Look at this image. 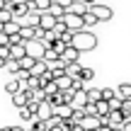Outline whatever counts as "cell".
Listing matches in <instances>:
<instances>
[{
	"mask_svg": "<svg viewBox=\"0 0 131 131\" xmlns=\"http://www.w3.org/2000/svg\"><path fill=\"white\" fill-rule=\"evenodd\" d=\"M100 126H102V119L100 117H85L83 122H80V129L83 131H97Z\"/></svg>",
	"mask_w": 131,
	"mask_h": 131,
	"instance_id": "obj_9",
	"label": "cell"
},
{
	"mask_svg": "<svg viewBox=\"0 0 131 131\" xmlns=\"http://www.w3.org/2000/svg\"><path fill=\"white\" fill-rule=\"evenodd\" d=\"M90 15H92L97 22H107V19H112L114 17V12H112V7L109 5H90Z\"/></svg>",
	"mask_w": 131,
	"mask_h": 131,
	"instance_id": "obj_4",
	"label": "cell"
},
{
	"mask_svg": "<svg viewBox=\"0 0 131 131\" xmlns=\"http://www.w3.org/2000/svg\"><path fill=\"white\" fill-rule=\"evenodd\" d=\"M66 32H68V29H66V24L61 22V19H56V27H53V34H56V37H63Z\"/></svg>",
	"mask_w": 131,
	"mask_h": 131,
	"instance_id": "obj_27",
	"label": "cell"
},
{
	"mask_svg": "<svg viewBox=\"0 0 131 131\" xmlns=\"http://www.w3.org/2000/svg\"><path fill=\"white\" fill-rule=\"evenodd\" d=\"M0 131H3V126H0Z\"/></svg>",
	"mask_w": 131,
	"mask_h": 131,
	"instance_id": "obj_39",
	"label": "cell"
},
{
	"mask_svg": "<svg viewBox=\"0 0 131 131\" xmlns=\"http://www.w3.org/2000/svg\"><path fill=\"white\" fill-rule=\"evenodd\" d=\"M19 27H22V24H19V22H15V19H12V22L3 24V34H5L7 39H15V37H19Z\"/></svg>",
	"mask_w": 131,
	"mask_h": 131,
	"instance_id": "obj_11",
	"label": "cell"
},
{
	"mask_svg": "<svg viewBox=\"0 0 131 131\" xmlns=\"http://www.w3.org/2000/svg\"><path fill=\"white\" fill-rule=\"evenodd\" d=\"M3 131H24V126H3Z\"/></svg>",
	"mask_w": 131,
	"mask_h": 131,
	"instance_id": "obj_34",
	"label": "cell"
},
{
	"mask_svg": "<svg viewBox=\"0 0 131 131\" xmlns=\"http://www.w3.org/2000/svg\"><path fill=\"white\" fill-rule=\"evenodd\" d=\"M95 114H97L100 119H107V114H109V102H104V100L95 102Z\"/></svg>",
	"mask_w": 131,
	"mask_h": 131,
	"instance_id": "obj_15",
	"label": "cell"
},
{
	"mask_svg": "<svg viewBox=\"0 0 131 131\" xmlns=\"http://www.w3.org/2000/svg\"><path fill=\"white\" fill-rule=\"evenodd\" d=\"M80 70H83V66H80V63H70V66H66V75H68V78H78V75H80Z\"/></svg>",
	"mask_w": 131,
	"mask_h": 131,
	"instance_id": "obj_20",
	"label": "cell"
},
{
	"mask_svg": "<svg viewBox=\"0 0 131 131\" xmlns=\"http://www.w3.org/2000/svg\"><path fill=\"white\" fill-rule=\"evenodd\" d=\"M119 109H122V100L114 97L112 102H109V112H119Z\"/></svg>",
	"mask_w": 131,
	"mask_h": 131,
	"instance_id": "obj_32",
	"label": "cell"
},
{
	"mask_svg": "<svg viewBox=\"0 0 131 131\" xmlns=\"http://www.w3.org/2000/svg\"><path fill=\"white\" fill-rule=\"evenodd\" d=\"M0 10H5V5H3V0H0Z\"/></svg>",
	"mask_w": 131,
	"mask_h": 131,
	"instance_id": "obj_37",
	"label": "cell"
},
{
	"mask_svg": "<svg viewBox=\"0 0 131 131\" xmlns=\"http://www.w3.org/2000/svg\"><path fill=\"white\" fill-rule=\"evenodd\" d=\"M85 97H88V104H95V102L102 100V92L97 88H92V90H85Z\"/></svg>",
	"mask_w": 131,
	"mask_h": 131,
	"instance_id": "obj_19",
	"label": "cell"
},
{
	"mask_svg": "<svg viewBox=\"0 0 131 131\" xmlns=\"http://www.w3.org/2000/svg\"><path fill=\"white\" fill-rule=\"evenodd\" d=\"M5 66H7V61H5V58H0V68H5Z\"/></svg>",
	"mask_w": 131,
	"mask_h": 131,
	"instance_id": "obj_36",
	"label": "cell"
},
{
	"mask_svg": "<svg viewBox=\"0 0 131 131\" xmlns=\"http://www.w3.org/2000/svg\"><path fill=\"white\" fill-rule=\"evenodd\" d=\"M61 58H58V53L56 51H51V49H46V53H44V63L46 66H56Z\"/></svg>",
	"mask_w": 131,
	"mask_h": 131,
	"instance_id": "obj_21",
	"label": "cell"
},
{
	"mask_svg": "<svg viewBox=\"0 0 131 131\" xmlns=\"http://www.w3.org/2000/svg\"><path fill=\"white\" fill-rule=\"evenodd\" d=\"M70 46H73L78 53H83V51H92V49L97 46V37H95L92 32H88V29H83V32H75V34H73V41H70Z\"/></svg>",
	"mask_w": 131,
	"mask_h": 131,
	"instance_id": "obj_1",
	"label": "cell"
},
{
	"mask_svg": "<svg viewBox=\"0 0 131 131\" xmlns=\"http://www.w3.org/2000/svg\"><path fill=\"white\" fill-rule=\"evenodd\" d=\"M46 70H49V66H46V63H44V61H37V63H34V68L29 70V78H41Z\"/></svg>",
	"mask_w": 131,
	"mask_h": 131,
	"instance_id": "obj_14",
	"label": "cell"
},
{
	"mask_svg": "<svg viewBox=\"0 0 131 131\" xmlns=\"http://www.w3.org/2000/svg\"><path fill=\"white\" fill-rule=\"evenodd\" d=\"M100 92H102V100H104V102H112V100L117 97V92H114L112 88H102Z\"/></svg>",
	"mask_w": 131,
	"mask_h": 131,
	"instance_id": "obj_24",
	"label": "cell"
},
{
	"mask_svg": "<svg viewBox=\"0 0 131 131\" xmlns=\"http://www.w3.org/2000/svg\"><path fill=\"white\" fill-rule=\"evenodd\" d=\"M83 24H85V29H88V27H95V24H97V19H95L92 15H90V10L83 15Z\"/></svg>",
	"mask_w": 131,
	"mask_h": 131,
	"instance_id": "obj_26",
	"label": "cell"
},
{
	"mask_svg": "<svg viewBox=\"0 0 131 131\" xmlns=\"http://www.w3.org/2000/svg\"><path fill=\"white\" fill-rule=\"evenodd\" d=\"M41 92H44V95H46V97H51V95H56V92H58V90H56V83H49V85H46V88H44V90H41Z\"/></svg>",
	"mask_w": 131,
	"mask_h": 131,
	"instance_id": "obj_30",
	"label": "cell"
},
{
	"mask_svg": "<svg viewBox=\"0 0 131 131\" xmlns=\"http://www.w3.org/2000/svg\"><path fill=\"white\" fill-rule=\"evenodd\" d=\"M22 88H24V85L12 78V80H7V85H5V92H7V95H17V92H22Z\"/></svg>",
	"mask_w": 131,
	"mask_h": 131,
	"instance_id": "obj_16",
	"label": "cell"
},
{
	"mask_svg": "<svg viewBox=\"0 0 131 131\" xmlns=\"http://www.w3.org/2000/svg\"><path fill=\"white\" fill-rule=\"evenodd\" d=\"M0 58L10 61V49H7V46H0Z\"/></svg>",
	"mask_w": 131,
	"mask_h": 131,
	"instance_id": "obj_33",
	"label": "cell"
},
{
	"mask_svg": "<svg viewBox=\"0 0 131 131\" xmlns=\"http://www.w3.org/2000/svg\"><path fill=\"white\" fill-rule=\"evenodd\" d=\"M78 58H80V53L75 51L73 46H66V49H63V53H61V63H66V66L78 63Z\"/></svg>",
	"mask_w": 131,
	"mask_h": 131,
	"instance_id": "obj_10",
	"label": "cell"
},
{
	"mask_svg": "<svg viewBox=\"0 0 131 131\" xmlns=\"http://www.w3.org/2000/svg\"><path fill=\"white\" fill-rule=\"evenodd\" d=\"M61 22L66 24V29H68L70 34H75V32H83L85 29V24H83V17H78V15H70V12H66L63 17H61Z\"/></svg>",
	"mask_w": 131,
	"mask_h": 131,
	"instance_id": "obj_3",
	"label": "cell"
},
{
	"mask_svg": "<svg viewBox=\"0 0 131 131\" xmlns=\"http://www.w3.org/2000/svg\"><path fill=\"white\" fill-rule=\"evenodd\" d=\"M24 49H27V56L34 58V61H44V53H46V46H44V41H39V39H32V41L24 44Z\"/></svg>",
	"mask_w": 131,
	"mask_h": 131,
	"instance_id": "obj_2",
	"label": "cell"
},
{
	"mask_svg": "<svg viewBox=\"0 0 131 131\" xmlns=\"http://www.w3.org/2000/svg\"><path fill=\"white\" fill-rule=\"evenodd\" d=\"M7 22H12V15H10V10L5 7V10H0V24H7Z\"/></svg>",
	"mask_w": 131,
	"mask_h": 131,
	"instance_id": "obj_28",
	"label": "cell"
},
{
	"mask_svg": "<svg viewBox=\"0 0 131 131\" xmlns=\"http://www.w3.org/2000/svg\"><path fill=\"white\" fill-rule=\"evenodd\" d=\"M5 68H7V73H12V75H17V73H19L17 61H7V66H5Z\"/></svg>",
	"mask_w": 131,
	"mask_h": 131,
	"instance_id": "obj_31",
	"label": "cell"
},
{
	"mask_svg": "<svg viewBox=\"0 0 131 131\" xmlns=\"http://www.w3.org/2000/svg\"><path fill=\"white\" fill-rule=\"evenodd\" d=\"M7 10H10V15H12L15 22H17V19H24V17L29 15V5L22 3V0H15L12 5H7Z\"/></svg>",
	"mask_w": 131,
	"mask_h": 131,
	"instance_id": "obj_5",
	"label": "cell"
},
{
	"mask_svg": "<svg viewBox=\"0 0 131 131\" xmlns=\"http://www.w3.org/2000/svg\"><path fill=\"white\" fill-rule=\"evenodd\" d=\"M88 10H90V7H88L85 3H80V0H75V3L70 5V10H68V12H70V15H78V17H83V15L88 12Z\"/></svg>",
	"mask_w": 131,
	"mask_h": 131,
	"instance_id": "obj_17",
	"label": "cell"
},
{
	"mask_svg": "<svg viewBox=\"0 0 131 131\" xmlns=\"http://www.w3.org/2000/svg\"><path fill=\"white\" fill-rule=\"evenodd\" d=\"M19 119H24V122H34V114L29 112L27 107H22V109H19Z\"/></svg>",
	"mask_w": 131,
	"mask_h": 131,
	"instance_id": "obj_29",
	"label": "cell"
},
{
	"mask_svg": "<svg viewBox=\"0 0 131 131\" xmlns=\"http://www.w3.org/2000/svg\"><path fill=\"white\" fill-rule=\"evenodd\" d=\"M92 78H95V68H83L80 75H78V80H83V83H88V80H92Z\"/></svg>",
	"mask_w": 131,
	"mask_h": 131,
	"instance_id": "obj_23",
	"label": "cell"
},
{
	"mask_svg": "<svg viewBox=\"0 0 131 131\" xmlns=\"http://www.w3.org/2000/svg\"><path fill=\"white\" fill-rule=\"evenodd\" d=\"M53 83H56V90H58V92H70V88H73V78H68V75L56 78Z\"/></svg>",
	"mask_w": 131,
	"mask_h": 131,
	"instance_id": "obj_13",
	"label": "cell"
},
{
	"mask_svg": "<svg viewBox=\"0 0 131 131\" xmlns=\"http://www.w3.org/2000/svg\"><path fill=\"white\" fill-rule=\"evenodd\" d=\"M122 131H131V122H126V124H124V126H122Z\"/></svg>",
	"mask_w": 131,
	"mask_h": 131,
	"instance_id": "obj_35",
	"label": "cell"
},
{
	"mask_svg": "<svg viewBox=\"0 0 131 131\" xmlns=\"http://www.w3.org/2000/svg\"><path fill=\"white\" fill-rule=\"evenodd\" d=\"M34 63H37V61H34V58H29V56H24V58H19V61H17L19 70H27V73L34 68Z\"/></svg>",
	"mask_w": 131,
	"mask_h": 131,
	"instance_id": "obj_22",
	"label": "cell"
},
{
	"mask_svg": "<svg viewBox=\"0 0 131 131\" xmlns=\"http://www.w3.org/2000/svg\"><path fill=\"white\" fill-rule=\"evenodd\" d=\"M24 131H34V129H24Z\"/></svg>",
	"mask_w": 131,
	"mask_h": 131,
	"instance_id": "obj_38",
	"label": "cell"
},
{
	"mask_svg": "<svg viewBox=\"0 0 131 131\" xmlns=\"http://www.w3.org/2000/svg\"><path fill=\"white\" fill-rule=\"evenodd\" d=\"M73 3H75V0H53L51 5H56V7H61L63 12H68V10H70V5H73Z\"/></svg>",
	"mask_w": 131,
	"mask_h": 131,
	"instance_id": "obj_25",
	"label": "cell"
},
{
	"mask_svg": "<svg viewBox=\"0 0 131 131\" xmlns=\"http://www.w3.org/2000/svg\"><path fill=\"white\" fill-rule=\"evenodd\" d=\"M37 27L41 29L44 34H46V32H53V27H56V17H53V15H49V12L39 15V22H37Z\"/></svg>",
	"mask_w": 131,
	"mask_h": 131,
	"instance_id": "obj_7",
	"label": "cell"
},
{
	"mask_svg": "<svg viewBox=\"0 0 131 131\" xmlns=\"http://www.w3.org/2000/svg\"><path fill=\"white\" fill-rule=\"evenodd\" d=\"M19 39H22L24 44H27V41H32V39H37V27L22 24V27H19Z\"/></svg>",
	"mask_w": 131,
	"mask_h": 131,
	"instance_id": "obj_12",
	"label": "cell"
},
{
	"mask_svg": "<svg viewBox=\"0 0 131 131\" xmlns=\"http://www.w3.org/2000/svg\"><path fill=\"white\" fill-rule=\"evenodd\" d=\"M53 117V107L44 100V102H39V107H37V112H34V119L37 122H49V119Z\"/></svg>",
	"mask_w": 131,
	"mask_h": 131,
	"instance_id": "obj_6",
	"label": "cell"
},
{
	"mask_svg": "<svg viewBox=\"0 0 131 131\" xmlns=\"http://www.w3.org/2000/svg\"><path fill=\"white\" fill-rule=\"evenodd\" d=\"M46 131H49V129H46Z\"/></svg>",
	"mask_w": 131,
	"mask_h": 131,
	"instance_id": "obj_40",
	"label": "cell"
},
{
	"mask_svg": "<svg viewBox=\"0 0 131 131\" xmlns=\"http://www.w3.org/2000/svg\"><path fill=\"white\" fill-rule=\"evenodd\" d=\"M88 104V97H85V90H78V92H70V109H83Z\"/></svg>",
	"mask_w": 131,
	"mask_h": 131,
	"instance_id": "obj_8",
	"label": "cell"
},
{
	"mask_svg": "<svg viewBox=\"0 0 131 131\" xmlns=\"http://www.w3.org/2000/svg\"><path fill=\"white\" fill-rule=\"evenodd\" d=\"M117 97L119 100H131V85L129 83H122L117 88Z\"/></svg>",
	"mask_w": 131,
	"mask_h": 131,
	"instance_id": "obj_18",
	"label": "cell"
}]
</instances>
